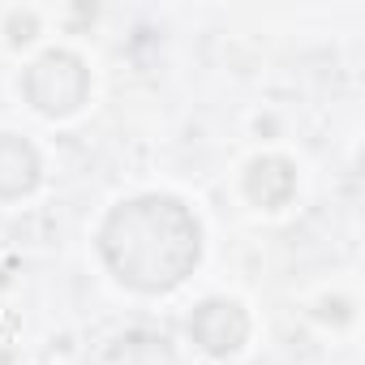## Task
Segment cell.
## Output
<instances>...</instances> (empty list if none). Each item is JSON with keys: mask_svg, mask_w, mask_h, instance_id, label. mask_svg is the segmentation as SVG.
<instances>
[{"mask_svg": "<svg viewBox=\"0 0 365 365\" xmlns=\"http://www.w3.org/2000/svg\"><path fill=\"white\" fill-rule=\"evenodd\" d=\"M99 250L125 288L172 292L202 258V228L180 198L142 194L112 207L99 228Z\"/></svg>", "mask_w": 365, "mask_h": 365, "instance_id": "6da1fadb", "label": "cell"}, {"mask_svg": "<svg viewBox=\"0 0 365 365\" xmlns=\"http://www.w3.org/2000/svg\"><path fill=\"white\" fill-rule=\"evenodd\" d=\"M22 91H26L35 112H43V116H73L86 103L91 73H86V65L73 52H43L26 69Z\"/></svg>", "mask_w": 365, "mask_h": 365, "instance_id": "7a4b0ae2", "label": "cell"}, {"mask_svg": "<svg viewBox=\"0 0 365 365\" xmlns=\"http://www.w3.org/2000/svg\"><path fill=\"white\" fill-rule=\"evenodd\" d=\"M190 331L211 356H228L250 339V314L237 301H202L190 318Z\"/></svg>", "mask_w": 365, "mask_h": 365, "instance_id": "3957f363", "label": "cell"}, {"mask_svg": "<svg viewBox=\"0 0 365 365\" xmlns=\"http://www.w3.org/2000/svg\"><path fill=\"white\" fill-rule=\"evenodd\" d=\"M39 185V155L26 138L0 133V198H22Z\"/></svg>", "mask_w": 365, "mask_h": 365, "instance_id": "277c9868", "label": "cell"}, {"mask_svg": "<svg viewBox=\"0 0 365 365\" xmlns=\"http://www.w3.org/2000/svg\"><path fill=\"white\" fill-rule=\"evenodd\" d=\"M292 190H297V176H292V163L288 159H254V168L245 176V194L258 207L275 211V207H284L292 198Z\"/></svg>", "mask_w": 365, "mask_h": 365, "instance_id": "5b68a950", "label": "cell"}]
</instances>
